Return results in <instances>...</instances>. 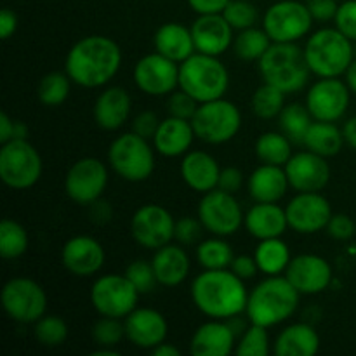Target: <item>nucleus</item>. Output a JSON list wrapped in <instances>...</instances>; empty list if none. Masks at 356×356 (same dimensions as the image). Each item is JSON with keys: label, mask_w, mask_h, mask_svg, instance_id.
<instances>
[{"label": "nucleus", "mask_w": 356, "mask_h": 356, "mask_svg": "<svg viewBox=\"0 0 356 356\" xmlns=\"http://www.w3.org/2000/svg\"><path fill=\"white\" fill-rule=\"evenodd\" d=\"M122 51L117 42L104 35H89L66 54L65 72L73 83L87 89L103 87L118 73Z\"/></svg>", "instance_id": "nucleus-1"}, {"label": "nucleus", "mask_w": 356, "mask_h": 356, "mask_svg": "<svg viewBox=\"0 0 356 356\" xmlns=\"http://www.w3.org/2000/svg\"><path fill=\"white\" fill-rule=\"evenodd\" d=\"M245 280L226 270H204L191 282V301L207 318L228 320L245 313Z\"/></svg>", "instance_id": "nucleus-2"}, {"label": "nucleus", "mask_w": 356, "mask_h": 356, "mask_svg": "<svg viewBox=\"0 0 356 356\" xmlns=\"http://www.w3.org/2000/svg\"><path fill=\"white\" fill-rule=\"evenodd\" d=\"M301 294L291 282L280 275L266 277L249 292L245 315L250 323L273 327L296 313Z\"/></svg>", "instance_id": "nucleus-3"}, {"label": "nucleus", "mask_w": 356, "mask_h": 356, "mask_svg": "<svg viewBox=\"0 0 356 356\" xmlns=\"http://www.w3.org/2000/svg\"><path fill=\"white\" fill-rule=\"evenodd\" d=\"M257 66L264 82L278 87L285 94L305 89L312 73L306 63L305 49L299 47L296 42H273L263 58L257 61Z\"/></svg>", "instance_id": "nucleus-4"}, {"label": "nucleus", "mask_w": 356, "mask_h": 356, "mask_svg": "<svg viewBox=\"0 0 356 356\" xmlns=\"http://www.w3.org/2000/svg\"><path fill=\"white\" fill-rule=\"evenodd\" d=\"M305 56L313 75L320 79L341 76L355 59L353 40L337 28H322L308 38Z\"/></svg>", "instance_id": "nucleus-5"}, {"label": "nucleus", "mask_w": 356, "mask_h": 356, "mask_svg": "<svg viewBox=\"0 0 356 356\" xmlns=\"http://www.w3.org/2000/svg\"><path fill=\"white\" fill-rule=\"evenodd\" d=\"M229 73L219 58L195 52L179 65V89L186 90L198 103L225 97Z\"/></svg>", "instance_id": "nucleus-6"}, {"label": "nucleus", "mask_w": 356, "mask_h": 356, "mask_svg": "<svg viewBox=\"0 0 356 356\" xmlns=\"http://www.w3.org/2000/svg\"><path fill=\"white\" fill-rule=\"evenodd\" d=\"M108 162L122 179L141 183L155 170V152L148 139L131 131L113 139L108 148Z\"/></svg>", "instance_id": "nucleus-7"}, {"label": "nucleus", "mask_w": 356, "mask_h": 356, "mask_svg": "<svg viewBox=\"0 0 356 356\" xmlns=\"http://www.w3.org/2000/svg\"><path fill=\"white\" fill-rule=\"evenodd\" d=\"M44 170L40 153L28 139H13L0 148V177L13 190H28Z\"/></svg>", "instance_id": "nucleus-8"}, {"label": "nucleus", "mask_w": 356, "mask_h": 356, "mask_svg": "<svg viewBox=\"0 0 356 356\" xmlns=\"http://www.w3.org/2000/svg\"><path fill=\"white\" fill-rule=\"evenodd\" d=\"M191 125L200 141L209 145H222L238 134L242 127V113L235 103L219 97L200 103Z\"/></svg>", "instance_id": "nucleus-9"}, {"label": "nucleus", "mask_w": 356, "mask_h": 356, "mask_svg": "<svg viewBox=\"0 0 356 356\" xmlns=\"http://www.w3.org/2000/svg\"><path fill=\"white\" fill-rule=\"evenodd\" d=\"M313 21L315 19L306 3L298 0H280L266 9L263 28L270 35L271 42L292 44L309 33Z\"/></svg>", "instance_id": "nucleus-10"}, {"label": "nucleus", "mask_w": 356, "mask_h": 356, "mask_svg": "<svg viewBox=\"0 0 356 356\" xmlns=\"http://www.w3.org/2000/svg\"><path fill=\"white\" fill-rule=\"evenodd\" d=\"M139 292L125 275H103L90 287V305L101 316L124 320L138 308Z\"/></svg>", "instance_id": "nucleus-11"}, {"label": "nucleus", "mask_w": 356, "mask_h": 356, "mask_svg": "<svg viewBox=\"0 0 356 356\" xmlns=\"http://www.w3.org/2000/svg\"><path fill=\"white\" fill-rule=\"evenodd\" d=\"M0 299L7 316L17 323H35L47 309L45 291L31 278H10L2 287Z\"/></svg>", "instance_id": "nucleus-12"}, {"label": "nucleus", "mask_w": 356, "mask_h": 356, "mask_svg": "<svg viewBox=\"0 0 356 356\" xmlns=\"http://www.w3.org/2000/svg\"><path fill=\"white\" fill-rule=\"evenodd\" d=\"M243 212L235 195L219 188L207 191L198 204V219L216 236H229L243 225Z\"/></svg>", "instance_id": "nucleus-13"}, {"label": "nucleus", "mask_w": 356, "mask_h": 356, "mask_svg": "<svg viewBox=\"0 0 356 356\" xmlns=\"http://www.w3.org/2000/svg\"><path fill=\"white\" fill-rule=\"evenodd\" d=\"M108 186V169L101 160L86 156L73 163L65 177V191L70 200L90 205L99 200Z\"/></svg>", "instance_id": "nucleus-14"}, {"label": "nucleus", "mask_w": 356, "mask_h": 356, "mask_svg": "<svg viewBox=\"0 0 356 356\" xmlns=\"http://www.w3.org/2000/svg\"><path fill=\"white\" fill-rule=\"evenodd\" d=\"M136 87L148 96H167L179 89V63L160 52L146 54L132 70Z\"/></svg>", "instance_id": "nucleus-15"}, {"label": "nucleus", "mask_w": 356, "mask_h": 356, "mask_svg": "<svg viewBox=\"0 0 356 356\" xmlns=\"http://www.w3.org/2000/svg\"><path fill=\"white\" fill-rule=\"evenodd\" d=\"M176 219L159 204L141 205L131 219L132 238L145 249L156 250L174 240Z\"/></svg>", "instance_id": "nucleus-16"}, {"label": "nucleus", "mask_w": 356, "mask_h": 356, "mask_svg": "<svg viewBox=\"0 0 356 356\" xmlns=\"http://www.w3.org/2000/svg\"><path fill=\"white\" fill-rule=\"evenodd\" d=\"M350 87L346 82L334 79H320L309 87L306 94V108L313 120L337 122L346 115L350 106Z\"/></svg>", "instance_id": "nucleus-17"}, {"label": "nucleus", "mask_w": 356, "mask_h": 356, "mask_svg": "<svg viewBox=\"0 0 356 356\" xmlns=\"http://www.w3.org/2000/svg\"><path fill=\"white\" fill-rule=\"evenodd\" d=\"M285 214L289 228L301 235H313L327 228L332 218V207L320 191H302L289 202Z\"/></svg>", "instance_id": "nucleus-18"}, {"label": "nucleus", "mask_w": 356, "mask_h": 356, "mask_svg": "<svg viewBox=\"0 0 356 356\" xmlns=\"http://www.w3.org/2000/svg\"><path fill=\"white\" fill-rule=\"evenodd\" d=\"M284 275L299 294L315 296L325 291L332 282V266L318 254H299L292 257Z\"/></svg>", "instance_id": "nucleus-19"}, {"label": "nucleus", "mask_w": 356, "mask_h": 356, "mask_svg": "<svg viewBox=\"0 0 356 356\" xmlns=\"http://www.w3.org/2000/svg\"><path fill=\"white\" fill-rule=\"evenodd\" d=\"M289 184L298 193L322 191L330 181V165L325 156L309 152H299L285 163Z\"/></svg>", "instance_id": "nucleus-20"}, {"label": "nucleus", "mask_w": 356, "mask_h": 356, "mask_svg": "<svg viewBox=\"0 0 356 356\" xmlns=\"http://www.w3.org/2000/svg\"><path fill=\"white\" fill-rule=\"evenodd\" d=\"M106 254L103 245L92 236L79 235L66 240L61 249V263L72 275L87 278L103 268Z\"/></svg>", "instance_id": "nucleus-21"}, {"label": "nucleus", "mask_w": 356, "mask_h": 356, "mask_svg": "<svg viewBox=\"0 0 356 356\" xmlns=\"http://www.w3.org/2000/svg\"><path fill=\"white\" fill-rule=\"evenodd\" d=\"M125 339L143 350H153L167 339L169 323L153 308H136L125 316Z\"/></svg>", "instance_id": "nucleus-22"}, {"label": "nucleus", "mask_w": 356, "mask_h": 356, "mask_svg": "<svg viewBox=\"0 0 356 356\" xmlns=\"http://www.w3.org/2000/svg\"><path fill=\"white\" fill-rule=\"evenodd\" d=\"M233 28L222 14H200L191 24L195 49L202 54L219 58L233 45Z\"/></svg>", "instance_id": "nucleus-23"}, {"label": "nucleus", "mask_w": 356, "mask_h": 356, "mask_svg": "<svg viewBox=\"0 0 356 356\" xmlns=\"http://www.w3.org/2000/svg\"><path fill=\"white\" fill-rule=\"evenodd\" d=\"M236 348V334L226 320L209 318L193 332L190 353L193 356H228Z\"/></svg>", "instance_id": "nucleus-24"}, {"label": "nucleus", "mask_w": 356, "mask_h": 356, "mask_svg": "<svg viewBox=\"0 0 356 356\" xmlns=\"http://www.w3.org/2000/svg\"><path fill=\"white\" fill-rule=\"evenodd\" d=\"M179 170L186 186H190L197 193L204 195L218 188L221 167L218 160L207 152L190 149L186 155H183Z\"/></svg>", "instance_id": "nucleus-25"}, {"label": "nucleus", "mask_w": 356, "mask_h": 356, "mask_svg": "<svg viewBox=\"0 0 356 356\" xmlns=\"http://www.w3.org/2000/svg\"><path fill=\"white\" fill-rule=\"evenodd\" d=\"M195 138L197 134H195L191 120L169 117L165 120H160L159 129L153 136V146L162 156L176 159L190 152Z\"/></svg>", "instance_id": "nucleus-26"}, {"label": "nucleus", "mask_w": 356, "mask_h": 356, "mask_svg": "<svg viewBox=\"0 0 356 356\" xmlns=\"http://www.w3.org/2000/svg\"><path fill=\"white\" fill-rule=\"evenodd\" d=\"M243 226L250 236L266 240L284 235L285 229L289 228V221L285 209L278 204L256 202V205H252L243 216Z\"/></svg>", "instance_id": "nucleus-27"}, {"label": "nucleus", "mask_w": 356, "mask_h": 356, "mask_svg": "<svg viewBox=\"0 0 356 356\" xmlns=\"http://www.w3.org/2000/svg\"><path fill=\"white\" fill-rule=\"evenodd\" d=\"M132 99L124 87H108L94 103V120L104 131H118L131 115Z\"/></svg>", "instance_id": "nucleus-28"}, {"label": "nucleus", "mask_w": 356, "mask_h": 356, "mask_svg": "<svg viewBox=\"0 0 356 356\" xmlns=\"http://www.w3.org/2000/svg\"><path fill=\"white\" fill-rule=\"evenodd\" d=\"M289 188L291 184L285 167L271 165V163H261L247 181L250 197L256 202H266V204H277L278 200H282Z\"/></svg>", "instance_id": "nucleus-29"}, {"label": "nucleus", "mask_w": 356, "mask_h": 356, "mask_svg": "<svg viewBox=\"0 0 356 356\" xmlns=\"http://www.w3.org/2000/svg\"><path fill=\"white\" fill-rule=\"evenodd\" d=\"M153 270H155L156 280L163 287H177L186 280L190 273V257L183 245H167L160 247L155 250V256L152 259Z\"/></svg>", "instance_id": "nucleus-30"}, {"label": "nucleus", "mask_w": 356, "mask_h": 356, "mask_svg": "<svg viewBox=\"0 0 356 356\" xmlns=\"http://www.w3.org/2000/svg\"><path fill=\"white\" fill-rule=\"evenodd\" d=\"M320 350V336L308 323H292L277 336L273 353L277 356H313Z\"/></svg>", "instance_id": "nucleus-31"}, {"label": "nucleus", "mask_w": 356, "mask_h": 356, "mask_svg": "<svg viewBox=\"0 0 356 356\" xmlns=\"http://www.w3.org/2000/svg\"><path fill=\"white\" fill-rule=\"evenodd\" d=\"M155 51L176 63H183L197 52L191 35V28L183 26L179 23H165L156 30L153 37Z\"/></svg>", "instance_id": "nucleus-32"}, {"label": "nucleus", "mask_w": 356, "mask_h": 356, "mask_svg": "<svg viewBox=\"0 0 356 356\" xmlns=\"http://www.w3.org/2000/svg\"><path fill=\"white\" fill-rule=\"evenodd\" d=\"M344 143L346 141H344L343 129L337 127L336 122L313 120L308 132H306L302 145L309 152L329 159V156L337 155L343 149Z\"/></svg>", "instance_id": "nucleus-33"}, {"label": "nucleus", "mask_w": 356, "mask_h": 356, "mask_svg": "<svg viewBox=\"0 0 356 356\" xmlns=\"http://www.w3.org/2000/svg\"><path fill=\"white\" fill-rule=\"evenodd\" d=\"M254 257H256L261 273H264L266 277H273V275L285 273L292 259V254L287 243L280 236H277V238L259 240L256 250H254Z\"/></svg>", "instance_id": "nucleus-34"}, {"label": "nucleus", "mask_w": 356, "mask_h": 356, "mask_svg": "<svg viewBox=\"0 0 356 356\" xmlns=\"http://www.w3.org/2000/svg\"><path fill=\"white\" fill-rule=\"evenodd\" d=\"M292 155V141L284 132H266L257 138L256 156L261 163L285 167Z\"/></svg>", "instance_id": "nucleus-35"}, {"label": "nucleus", "mask_w": 356, "mask_h": 356, "mask_svg": "<svg viewBox=\"0 0 356 356\" xmlns=\"http://www.w3.org/2000/svg\"><path fill=\"white\" fill-rule=\"evenodd\" d=\"M271 44L273 42H271L270 35L264 31V28L259 30V28L250 26L238 31L232 47L236 58H240L242 61H259Z\"/></svg>", "instance_id": "nucleus-36"}, {"label": "nucleus", "mask_w": 356, "mask_h": 356, "mask_svg": "<svg viewBox=\"0 0 356 356\" xmlns=\"http://www.w3.org/2000/svg\"><path fill=\"white\" fill-rule=\"evenodd\" d=\"M233 257L235 254L225 236L214 235L197 245V259L204 270H226L232 264Z\"/></svg>", "instance_id": "nucleus-37"}, {"label": "nucleus", "mask_w": 356, "mask_h": 356, "mask_svg": "<svg viewBox=\"0 0 356 356\" xmlns=\"http://www.w3.org/2000/svg\"><path fill=\"white\" fill-rule=\"evenodd\" d=\"M312 122L313 117L309 110L299 103L285 104L282 113L278 115V124H280L282 132L296 145H302Z\"/></svg>", "instance_id": "nucleus-38"}, {"label": "nucleus", "mask_w": 356, "mask_h": 356, "mask_svg": "<svg viewBox=\"0 0 356 356\" xmlns=\"http://www.w3.org/2000/svg\"><path fill=\"white\" fill-rule=\"evenodd\" d=\"M250 104H252V111L256 113V117L263 118V120H273V118H278V115L284 110L285 92L278 87L264 82L252 94Z\"/></svg>", "instance_id": "nucleus-39"}, {"label": "nucleus", "mask_w": 356, "mask_h": 356, "mask_svg": "<svg viewBox=\"0 0 356 356\" xmlns=\"http://www.w3.org/2000/svg\"><path fill=\"white\" fill-rule=\"evenodd\" d=\"M28 233L23 225L14 219L0 222V256L3 259H17L28 250Z\"/></svg>", "instance_id": "nucleus-40"}, {"label": "nucleus", "mask_w": 356, "mask_h": 356, "mask_svg": "<svg viewBox=\"0 0 356 356\" xmlns=\"http://www.w3.org/2000/svg\"><path fill=\"white\" fill-rule=\"evenodd\" d=\"M70 86L72 79L66 72H51L40 80L37 89L38 101L45 106H59L65 103L70 96Z\"/></svg>", "instance_id": "nucleus-41"}, {"label": "nucleus", "mask_w": 356, "mask_h": 356, "mask_svg": "<svg viewBox=\"0 0 356 356\" xmlns=\"http://www.w3.org/2000/svg\"><path fill=\"white\" fill-rule=\"evenodd\" d=\"M235 353L240 356H268L273 353L266 327L250 323L245 332L236 341Z\"/></svg>", "instance_id": "nucleus-42"}, {"label": "nucleus", "mask_w": 356, "mask_h": 356, "mask_svg": "<svg viewBox=\"0 0 356 356\" xmlns=\"http://www.w3.org/2000/svg\"><path fill=\"white\" fill-rule=\"evenodd\" d=\"M33 336L35 339H37V343H40L42 346H61V344L68 339V325H66L65 320L59 318V316L44 315L40 320L35 322Z\"/></svg>", "instance_id": "nucleus-43"}, {"label": "nucleus", "mask_w": 356, "mask_h": 356, "mask_svg": "<svg viewBox=\"0 0 356 356\" xmlns=\"http://www.w3.org/2000/svg\"><path fill=\"white\" fill-rule=\"evenodd\" d=\"M92 341L97 346L115 348L124 341L125 323L122 318H111V316H101L90 330Z\"/></svg>", "instance_id": "nucleus-44"}, {"label": "nucleus", "mask_w": 356, "mask_h": 356, "mask_svg": "<svg viewBox=\"0 0 356 356\" xmlns=\"http://www.w3.org/2000/svg\"><path fill=\"white\" fill-rule=\"evenodd\" d=\"M221 14L226 17L229 26L236 31L254 26V23L257 21L256 6L247 0H229Z\"/></svg>", "instance_id": "nucleus-45"}, {"label": "nucleus", "mask_w": 356, "mask_h": 356, "mask_svg": "<svg viewBox=\"0 0 356 356\" xmlns=\"http://www.w3.org/2000/svg\"><path fill=\"white\" fill-rule=\"evenodd\" d=\"M124 275L129 278V282L138 289L139 294H148V292H152L153 289H155V285L159 284L152 261H145V259L132 261V263L127 266V270H125Z\"/></svg>", "instance_id": "nucleus-46"}, {"label": "nucleus", "mask_w": 356, "mask_h": 356, "mask_svg": "<svg viewBox=\"0 0 356 356\" xmlns=\"http://www.w3.org/2000/svg\"><path fill=\"white\" fill-rule=\"evenodd\" d=\"M198 106H200V103L183 89H176L174 92H170L169 99H167L170 117L183 118V120H193Z\"/></svg>", "instance_id": "nucleus-47"}, {"label": "nucleus", "mask_w": 356, "mask_h": 356, "mask_svg": "<svg viewBox=\"0 0 356 356\" xmlns=\"http://www.w3.org/2000/svg\"><path fill=\"white\" fill-rule=\"evenodd\" d=\"M204 225H202L200 219H195L186 216V218H181L179 221H176V228H174V240L181 245H193L195 242H198L202 232H204Z\"/></svg>", "instance_id": "nucleus-48"}, {"label": "nucleus", "mask_w": 356, "mask_h": 356, "mask_svg": "<svg viewBox=\"0 0 356 356\" xmlns=\"http://www.w3.org/2000/svg\"><path fill=\"white\" fill-rule=\"evenodd\" d=\"M334 21L341 33L356 42V0H346V2L339 3Z\"/></svg>", "instance_id": "nucleus-49"}, {"label": "nucleus", "mask_w": 356, "mask_h": 356, "mask_svg": "<svg viewBox=\"0 0 356 356\" xmlns=\"http://www.w3.org/2000/svg\"><path fill=\"white\" fill-rule=\"evenodd\" d=\"M325 229L336 240H350L356 235L355 221L346 214H332Z\"/></svg>", "instance_id": "nucleus-50"}, {"label": "nucleus", "mask_w": 356, "mask_h": 356, "mask_svg": "<svg viewBox=\"0 0 356 356\" xmlns=\"http://www.w3.org/2000/svg\"><path fill=\"white\" fill-rule=\"evenodd\" d=\"M159 125L160 120L159 117H156V113H153V111H141V113L136 115L134 120H132V132H136V134H139L141 138L149 141V139H153V136H155Z\"/></svg>", "instance_id": "nucleus-51"}, {"label": "nucleus", "mask_w": 356, "mask_h": 356, "mask_svg": "<svg viewBox=\"0 0 356 356\" xmlns=\"http://www.w3.org/2000/svg\"><path fill=\"white\" fill-rule=\"evenodd\" d=\"M229 270L240 277L242 280H249V278H254L259 271V266L256 263V257L249 256V254H240V256L233 257L232 264H229Z\"/></svg>", "instance_id": "nucleus-52"}, {"label": "nucleus", "mask_w": 356, "mask_h": 356, "mask_svg": "<svg viewBox=\"0 0 356 356\" xmlns=\"http://www.w3.org/2000/svg\"><path fill=\"white\" fill-rule=\"evenodd\" d=\"M309 13L315 21H330L336 17L339 3L336 0H306Z\"/></svg>", "instance_id": "nucleus-53"}, {"label": "nucleus", "mask_w": 356, "mask_h": 356, "mask_svg": "<svg viewBox=\"0 0 356 356\" xmlns=\"http://www.w3.org/2000/svg\"><path fill=\"white\" fill-rule=\"evenodd\" d=\"M242 186H243L242 170L236 169V167H225V169H221V174H219V183H218L219 190L235 195Z\"/></svg>", "instance_id": "nucleus-54"}, {"label": "nucleus", "mask_w": 356, "mask_h": 356, "mask_svg": "<svg viewBox=\"0 0 356 356\" xmlns=\"http://www.w3.org/2000/svg\"><path fill=\"white\" fill-rule=\"evenodd\" d=\"M229 0H188V6L200 16V14H221Z\"/></svg>", "instance_id": "nucleus-55"}, {"label": "nucleus", "mask_w": 356, "mask_h": 356, "mask_svg": "<svg viewBox=\"0 0 356 356\" xmlns=\"http://www.w3.org/2000/svg\"><path fill=\"white\" fill-rule=\"evenodd\" d=\"M17 30V16L13 9L9 7H3L0 10V38L7 40V38L13 37Z\"/></svg>", "instance_id": "nucleus-56"}, {"label": "nucleus", "mask_w": 356, "mask_h": 356, "mask_svg": "<svg viewBox=\"0 0 356 356\" xmlns=\"http://www.w3.org/2000/svg\"><path fill=\"white\" fill-rule=\"evenodd\" d=\"M14 138H16V122L6 111H2L0 113V143L3 145V143L13 141Z\"/></svg>", "instance_id": "nucleus-57"}, {"label": "nucleus", "mask_w": 356, "mask_h": 356, "mask_svg": "<svg viewBox=\"0 0 356 356\" xmlns=\"http://www.w3.org/2000/svg\"><path fill=\"white\" fill-rule=\"evenodd\" d=\"M343 136L348 146L356 149V117L348 118L343 125Z\"/></svg>", "instance_id": "nucleus-58"}, {"label": "nucleus", "mask_w": 356, "mask_h": 356, "mask_svg": "<svg viewBox=\"0 0 356 356\" xmlns=\"http://www.w3.org/2000/svg\"><path fill=\"white\" fill-rule=\"evenodd\" d=\"M152 353L155 356H179L181 351L177 350L176 346H172V344H169L163 341V343H160L159 346L153 348Z\"/></svg>", "instance_id": "nucleus-59"}, {"label": "nucleus", "mask_w": 356, "mask_h": 356, "mask_svg": "<svg viewBox=\"0 0 356 356\" xmlns=\"http://www.w3.org/2000/svg\"><path fill=\"white\" fill-rule=\"evenodd\" d=\"M344 82L348 83V87H350L351 92L356 94V59H353V63L350 65V68L346 70V73H344Z\"/></svg>", "instance_id": "nucleus-60"}, {"label": "nucleus", "mask_w": 356, "mask_h": 356, "mask_svg": "<svg viewBox=\"0 0 356 356\" xmlns=\"http://www.w3.org/2000/svg\"><path fill=\"white\" fill-rule=\"evenodd\" d=\"M92 356H118V351L113 348L97 346V350L92 351Z\"/></svg>", "instance_id": "nucleus-61"}]
</instances>
